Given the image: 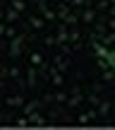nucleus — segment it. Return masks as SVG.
I'll return each mask as SVG.
<instances>
[]
</instances>
